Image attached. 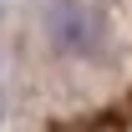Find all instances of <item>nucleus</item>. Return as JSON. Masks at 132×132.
Wrapping results in <instances>:
<instances>
[{
	"instance_id": "f257e3e1",
	"label": "nucleus",
	"mask_w": 132,
	"mask_h": 132,
	"mask_svg": "<svg viewBox=\"0 0 132 132\" xmlns=\"http://www.w3.org/2000/svg\"><path fill=\"white\" fill-rule=\"evenodd\" d=\"M46 41L61 56H102L107 51V15L92 0H51L46 5Z\"/></svg>"
}]
</instances>
